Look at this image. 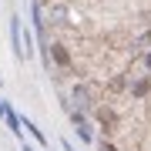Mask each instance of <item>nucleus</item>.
<instances>
[{
    "instance_id": "1",
    "label": "nucleus",
    "mask_w": 151,
    "mask_h": 151,
    "mask_svg": "<svg viewBox=\"0 0 151 151\" xmlns=\"http://www.w3.org/2000/svg\"><path fill=\"white\" fill-rule=\"evenodd\" d=\"M10 44H14V54L20 57L24 47H20V17H10Z\"/></svg>"
},
{
    "instance_id": "2",
    "label": "nucleus",
    "mask_w": 151,
    "mask_h": 151,
    "mask_svg": "<svg viewBox=\"0 0 151 151\" xmlns=\"http://www.w3.org/2000/svg\"><path fill=\"white\" fill-rule=\"evenodd\" d=\"M74 104H77V108H91V94H87V87H74Z\"/></svg>"
},
{
    "instance_id": "3",
    "label": "nucleus",
    "mask_w": 151,
    "mask_h": 151,
    "mask_svg": "<svg viewBox=\"0 0 151 151\" xmlns=\"http://www.w3.org/2000/svg\"><path fill=\"white\" fill-rule=\"evenodd\" d=\"M54 60H57L60 67H70V54H67V47H60V44H57V47H54Z\"/></svg>"
},
{
    "instance_id": "4",
    "label": "nucleus",
    "mask_w": 151,
    "mask_h": 151,
    "mask_svg": "<svg viewBox=\"0 0 151 151\" xmlns=\"http://www.w3.org/2000/svg\"><path fill=\"white\" fill-rule=\"evenodd\" d=\"M148 87H151V81H138L134 87H131V94H134V97H145V94H148Z\"/></svg>"
},
{
    "instance_id": "5",
    "label": "nucleus",
    "mask_w": 151,
    "mask_h": 151,
    "mask_svg": "<svg viewBox=\"0 0 151 151\" xmlns=\"http://www.w3.org/2000/svg\"><path fill=\"white\" fill-rule=\"evenodd\" d=\"M24 128H27V131H30V134H34V138H37V141H40V145H47V138H44V134H40V131H37V128H34V124H30V121H24Z\"/></svg>"
},
{
    "instance_id": "6",
    "label": "nucleus",
    "mask_w": 151,
    "mask_h": 151,
    "mask_svg": "<svg viewBox=\"0 0 151 151\" xmlns=\"http://www.w3.org/2000/svg\"><path fill=\"white\" fill-rule=\"evenodd\" d=\"M0 118H7V104L4 101H0Z\"/></svg>"
},
{
    "instance_id": "7",
    "label": "nucleus",
    "mask_w": 151,
    "mask_h": 151,
    "mask_svg": "<svg viewBox=\"0 0 151 151\" xmlns=\"http://www.w3.org/2000/svg\"><path fill=\"white\" fill-rule=\"evenodd\" d=\"M101 151H118V148H114V145H101Z\"/></svg>"
},
{
    "instance_id": "8",
    "label": "nucleus",
    "mask_w": 151,
    "mask_h": 151,
    "mask_svg": "<svg viewBox=\"0 0 151 151\" xmlns=\"http://www.w3.org/2000/svg\"><path fill=\"white\" fill-rule=\"evenodd\" d=\"M145 64H148V70H151V50H148V54H145Z\"/></svg>"
}]
</instances>
